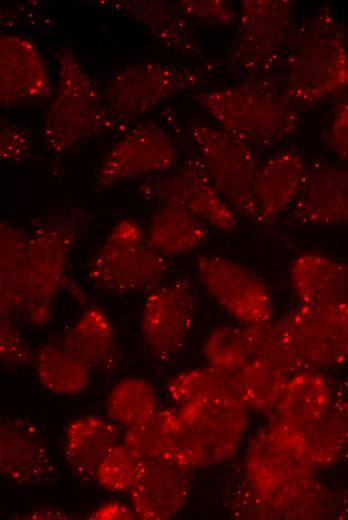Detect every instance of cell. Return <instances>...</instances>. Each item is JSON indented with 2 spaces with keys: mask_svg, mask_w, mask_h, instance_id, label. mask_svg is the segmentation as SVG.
<instances>
[{
  "mask_svg": "<svg viewBox=\"0 0 348 520\" xmlns=\"http://www.w3.org/2000/svg\"><path fill=\"white\" fill-rule=\"evenodd\" d=\"M280 67V83L298 107L339 96L348 88V35L331 5L295 23Z\"/></svg>",
  "mask_w": 348,
  "mask_h": 520,
  "instance_id": "cell-1",
  "label": "cell"
},
{
  "mask_svg": "<svg viewBox=\"0 0 348 520\" xmlns=\"http://www.w3.org/2000/svg\"><path fill=\"white\" fill-rule=\"evenodd\" d=\"M193 99L216 126L254 148L287 141L301 124L298 106L272 77L245 78L235 85L200 91Z\"/></svg>",
  "mask_w": 348,
  "mask_h": 520,
  "instance_id": "cell-2",
  "label": "cell"
},
{
  "mask_svg": "<svg viewBox=\"0 0 348 520\" xmlns=\"http://www.w3.org/2000/svg\"><path fill=\"white\" fill-rule=\"evenodd\" d=\"M77 208H61L34 221L26 244L27 303L21 322L47 325L53 303L68 281L70 255L84 228Z\"/></svg>",
  "mask_w": 348,
  "mask_h": 520,
  "instance_id": "cell-3",
  "label": "cell"
},
{
  "mask_svg": "<svg viewBox=\"0 0 348 520\" xmlns=\"http://www.w3.org/2000/svg\"><path fill=\"white\" fill-rule=\"evenodd\" d=\"M57 61L58 87L45 115L42 137L47 150L62 154L114 126L102 93L74 51L63 47Z\"/></svg>",
  "mask_w": 348,
  "mask_h": 520,
  "instance_id": "cell-4",
  "label": "cell"
},
{
  "mask_svg": "<svg viewBox=\"0 0 348 520\" xmlns=\"http://www.w3.org/2000/svg\"><path fill=\"white\" fill-rule=\"evenodd\" d=\"M168 272L166 257L133 218L114 224L87 266L93 285L113 295L148 292L165 282Z\"/></svg>",
  "mask_w": 348,
  "mask_h": 520,
  "instance_id": "cell-5",
  "label": "cell"
},
{
  "mask_svg": "<svg viewBox=\"0 0 348 520\" xmlns=\"http://www.w3.org/2000/svg\"><path fill=\"white\" fill-rule=\"evenodd\" d=\"M294 20V1H242L237 34L229 50L232 68L245 78L271 77L281 66Z\"/></svg>",
  "mask_w": 348,
  "mask_h": 520,
  "instance_id": "cell-6",
  "label": "cell"
},
{
  "mask_svg": "<svg viewBox=\"0 0 348 520\" xmlns=\"http://www.w3.org/2000/svg\"><path fill=\"white\" fill-rule=\"evenodd\" d=\"M198 68L155 61L133 63L115 71L102 92L114 128L125 125L174 95L201 86Z\"/></svg>",
  "mask_w": 348,
  "mask_h": 520,
  "instance_id": "cell-7",
  "label": "cell"
},
{
  "mask_svg": "<svg viewBox=\"0 0 348 520\" xmlns=\"http://www.w3.org/2000/svg\"><path fill=\"white\" fill-rule=\"evenodd\" d=\"M189 134L212 181L243 217L257 223L255 182L260 160L254 147L216 125L194 121Z\"/></svg>",
  "mask_w": 348,
  "mask_h": 520,
  "instance_id": "cell-8",
  "label": "cell"
},
{
  "mask_svg": "<svg viewBox=\"0 0 348 520\" xmlns=\"http://www.w3.org/2000/svg\"><path fill=\"white\" fill-rule=\"evenodd\" d=\"M244 469L259 501L291 490L316 472L305 455L299 430L273 416L249 440Z\"/></svg>",
  "mask_w": 348,
  "mask_h": 520,
  "instance_id": "cell-9",
  "label": "cell"
},
{
  "mask_svg": "<svg viewBox=\"0 0 348 520\" xmlns=\"http://www.w3.org/2000/svg\"><path fill=\"white\" fill-rule=\"evenodd\" d=\"M139 192L146 201L179 206L221 232L230 233L238 227L239 215L218 190L197 153L175 170L148 177Z\"/></svg>",
  "mask_w": 348,
  "mask_h": 520,
  "instance_id": "cell-10",
  "label": "cell"
},
{
  "mask_svg": "<svg viewBox=\"0 0 348 520\" xmlns=\"http://www.w3.org/2000/svg\"><path fill=\"white\" fill-rule=\"evenodd\" d=\"M195 293L191 282L176 278L148 291L140 331L149 355L169 363L185 348L195 322Z\"/></svg>",
  "mask_w": 348,
  "mask_h": 520,
  "instance_id": "cell-11",
  "label": "cell"
},
{
  "mask_svg": "<svg viewBox=\"0 0 348 520\" xmlns=\"http://www.w3.org/2000/svg\"><path fill=\"white\" fill-rule=\"evenodd\" d=\"M195 271L209 296L240 325L272 320L274 308L268 287L240 263L204 254L195 259Z\"/></svg>",
  "mask_w": 348,
  "mask_h": 520,
  "instance_id": "cell-12",
  "label": "cell"
},
{
  "mask_svg": "<svg viewBox=\"0 0 348 520\" xmlns=\"http://www.w3.org/2000/svg\"><path fill=\"white\" fill-rule=\"evenodd\" d=\"M280 320L308 369H333L348 362V304H298Z\"/></svg>",
  "mask_w": 348,
  "mask_h": 520,
  "instance_id": "cell-13",
  "label": "cell"
},
{
  "mask_svg": "<svg viewBox=\"0 0 348 520\" xmlns=\"http://www.w3.org/2000/svg\"><path fill=\"white\" fill-rule=\"evenodd\" d=\"M178 149L160 126L143 124L126 132L104 156L96 173V186L105 189L143 176L172 171Z\"/></svg>",
  "mask_w": 348,
  "mask_h": 520,
  "instance_id": "cell-14",
  "label": "cell"
},
{
  "mask_svg": "<svg viewBox=\"0 0 348 520\" xmlns=\"http://www.w3.org/2000/svg\"><path fill=\"white\" fill-rule=\"evenodd\" d=\"M177 407L201 446L207 467L236 455L249 421V409L239 398L215 397Z\"/></svg>",
  "mask_w": 348,
  "mask_h": 520,
  "instance_id": "cell-15",
  "label": "cell"
},
{
  "mask_svg": "<svg viewBox=\"0 0 348 520\" xmlns=\"http://www.w3.org/2000/svg\"><path fill=\"white\" fill-rule=\"evenodd\" d=\"M290 216L306 226H348V161L316 159L308 163Z\"/></svg>",
  "mask_w": 348,
  "mask_h": 520,
  "instance_id": "cell-16",
  "label": "cell"
},
{
  "mask_svg": "<svg viewBox=\"0 0 348 520\" xmlns=\"http://www.w3.org/2000/svg\"><path fill=\"white\" fill-rule=\"evenodd\" d=\"M122 441L144 459L192 470L207 467L205 454L177 406L159 408L145 421L125 429Z\"/></svg>",
  "mask_w": 348,
  "mask_h": 520,
  "instance_id": "cell-17",
  "label": "cell"
},
{
  "mask_svg": "<svg viewBox=\"0 0 348 520\" xmlns=\"http://www.w3.org/2000/svg\"><path fill=\"white\" fill-rule=\"evenodd\" d=\"M51 81L38 47L15 34L0 37V103L15 107L51 95Z\"/></svg>",
  "mask_w": 348,
  "mask_h": 520,
  "instance_id": "cell-18",
  "label": "cell"
},
{
  "mask_svg": "<svg viewBox=\"0 0 348 520\" xmlns=\"http://www.w3.org/2000/svg\"><path fill=\"white\" fill-rule=\"evenodd\" d=\"M0 472L9 481L24 486L45 484L57 476L42 434L35 424L20 417L0 423Z\"/></svg>",
  "mask_w": 348,
  "mask_h": 520,
  "instance_id": "cell-19",
  "label": "cell"
},
{
  "mask_svg": "<svg viewBox=\"0 0 348 520\" xmlns=\"http://www.w3.org/2000/svg\"><path fill=\"white\" fill-rule=\"evenodd\" d=\"M192 469L157 459H145L129 491L137 518L166 520L176 516L189 497Z\"/></svg>",
  "mask_w": 348,
  "mask_h": 520,
  "instance_id": "cell-20",
  "label": "cell"
},
{
  "mask_svg": "<svg viewBox=\"0 0 348 520\" xmlns=\"http://www.w3.org/2000/svg\"><path fill=\"white\" fill-rule=\"evenodd\" d=\"M308 163L295 149H282L259 167L255 182L257 223L269 225L290 210L302 189Z\"/></svg>",
  "mask_w": 348,
  "mask_h": 520,
  "instance_id": "cell-21",
  "label": "cell"
},
{
  "mask_svg": "<svg viewBox=\"0 0 348 520\" xmlns=\"http://www.w3.org/2000/svg\"><path fill=\"white\" fill-rule=\"evenodd\" d=\"M289 278L299 304H348V264L335 257L301 253L290 265Z\"/></svg>",
  "mask_w": 348,
  "mask_h": 520,
  "instance_id": "cell-22",
  "label": "cell"
},
{
  "mask_svg": "<svg viewBox=\"0 0 348 520\" xmlns=\"http://www.w3.org/2000/svg\"><path fill=\"white\" fill-rule=\"evenodd\" d=\"M120 427L109 418L85 415L72 419L63 437V456L70 471L83 482H95L106 454L122 441Z\"/></svg>",
  "mask_w": 348,
  "mask_h": 520,
  "instance_id": "cell-23",
  "label": "cell"
},
{
  "mask_svg": "<svg viewBox=\"0 0 348 520\" xmlns=\"http://www.w3.org/2000/svg\"><path fill=\"white\" fill-rule=\"evenodd\" d=\"M92 371L111 373L120 364L115 330L108 315L88 305L57 340Z\"/></svg>",
  "mask_w": 348,
  "mask_h": 520,
  "instance_id": "cell-24",
  "label": "cell"
},
{
  "mask_svg": "<svg viewBox=\"0 0 348 520\" xmlns=\"http://www.w3.org/2000/svg\"><path fill=\"white\" fill-rule=\"evenodd\" d=\"M124 13L143 26L165 48L187 56L201 54L187 17L175 2L156 0H108L100 2Z\"/></svg>",
  "mask_w": 348,
  "mask_h": 520,
  "instance_id": "cell-25",
  "label": "cell"
},
{
  "mask_svg": "<svg viewBox=\"0 0 348 520\" xmlns=\"http://www.w3.org/2000/svg\"><path fill=\"white\" fill-rule=\"evenodd\" d=\"M333 400L330 381L320 370L299 371L290 376L272 416L302 430L320 418Z\"/></svg>",
  "mask_w": 348,
  "mask_h": 520,
  "instance_id": "cell-26",
  "label": "cell"
},
{
  "mask_svg": "<svg viewBox=\"0 0 348 520\" xmlns=\"http://www.w3.org/2000/svg\"><path fill=\"white\" fill-rule=\"evenodd\" d=\"M27 236L8 221L0 223V314L21 322L27 303Z\"/></svg>",
  "mask_w": 348,
  "mask_h": 520,
  "instance_id": "cell-27",
  "label": "cell"
},
{
  "mask_svg": "<svg viewBox=\"0 0 348 520\" xmlns=\"http://www.w3.org/2000/svg\"><path fill=\"white\" fill-rule=\"evenodd\" d=\"M145 230L150 243L165 257L192 253L208 236L206 223L171 204L158 205Z\"/></svg>",
  "mask_w": 348,
  "mask_h": 520,
  "instance_id": "cell-28",
  "label": "cell"
},
{
  "mask_svg": "<svg viewBox=\"0 0 348 520\" xmlns=\"http://www.w3.org/2000/svg\"><path fill=\"white\" fill-rule=\"evenodd\" d=\"M32 367L41 386L56 395H78L91 381L92 370L57 340L35 350Z\"/></svg>",
  "mask_w": 348,
  "mask_h": 520,
  "instance_id": "cell-29",
  "label": "cell"
},
{
  "mask_svg": "<svg viewBox=\"0 0 348 520\" xmlns=\"http://www.w3.org/2000/svg\"><path fill=\"white\" fill-rule=\"evenodd\" d=\"M299 432L305 455L316 470L333 465L348 448V400L334 397L325 413Z\"/></svg>",
  "mask_w": 348,
  "mask_h": 520,
  "instance_id": "cell-30",
  "label": "cell"
},
{
  "mask_svg": "<svg viewBox=\"0 0 348 520\" xmlns=\"http://www.w3.org/2000/svg\"><path fill=\"white\" fill-rule=\"evenodd\" d=\"M276 365L252 358L233 375L240 400L249 411L272 414L290 378Z\"/></svg>",
  "mask_w": 348,
  "mask_h": 520,
  "instance_id": "cell-31",
  "label": "cell"
},
{
  "mask_svg": "<svg viewBox=\"0 0 348 520\" xmlns=\"http://www.w3.org/2000/svg\"><path fill=\"white\" fill-rule=\"evenodd\" d=\"M158 409L159 400L155 388L141 377L121 379L107 394V417L125 429L145 421Z\"/></svg>",
  "mask_w": 348,
  "mask_h": 520,
  "instance_id": "cell-32",
  "label": "cell"
},
{
  "mask_svg": "<svg viewBox=\"0 0 348 520\" xmlns=\"http://www.w3.org/2000/svg\"><path fill=\"white\" fill-rule=\"evenodd\" d=\"M166 392L176 406L222 396L239 398L233 375L208 365L171 376L166 383Z\"/></svg>",
  "mask_w": 348,
  "mask_h": 520,
  "instance_id": "cell-33",
  "label": "cell"
},
{
  "mask_svg": "<svg viewBox=\"0 0 348 520\" xmlns=\"http://www.w3.org/2000/svg\"><path fill=\"white\" fill-rule=\"evenodd\" d=\"M251 359L278 366L290 375L308 368L298 356L281 320L244 326Z\"/></svg>",
  "mask_w": 348,
  "mask_h": 520,
  "instance_id": "cell-34",
  "label": "cell"
},
{
  "mask_svg": "<svg viewBox=\"0 0 348 520\" xmlns=\"http://www.w3.org/2000/svg\"><path fill=\"white\" fill-rule=\"evenodd\" d=\"M203 354L208 366L229 375L238 373L251 359L244 326L213 328L204 340Z\"/></svg>",
  "mask_w": 348,
  "mask_h": 520,
  "instance_id": "cell-35",
  "label": "cell"
},
{
  "mask_svg": "<svg viewBox=\"0 0 348 520\" xmlns=\"http://www.w3.org/2000/svg\"><path fill=\"white\" fill-rule=\"evenodd\" d=\"M144 460L121 441L100 462L95 482L112 493H129L139 477Z\"/></svg>",
  "mask_w": 348,
  "mask_h": 520,
  "instance_id": "cell-36",
  "label": "cell"
},
{
  "mask_svg": "<svg viewBox=\"0 0 348 520\" xmlns=\"http://www.w3.org/2000/svg\"><path fill=\"white\" fill-rule=\"evenodd\" d=\"M18 323L0 317V359L2 365L12 371L32 365L35 353Z\"/></svg>",
  "mask_w": 348,
  "mask_h": 520,
  "instance_id": "cell-37",
  "label": "cell"
},
{
  "mask_svg": "<svg viewBox=\"0 0 348 520\" xmlns=\"http://www.w3.org/2000/svg\"><path fill=\"white\" fill-rule=\"evenodd\" d=\"M186 16L221 26L237 24L238 12L224 0H182L175 2Z\"/></svg>",
  "mask_w": 348,
  "mask_h": 520,
  "instance_id": "cell-38",
  "label": "cell"
},
{
  "mask_svg": "<svg viewBox=\"0 0 348 520\" xmlns=\"http://www.w3.org/2000/svg\"><path fill=\"white\" fill-rule=\"evenodd\" d=\"M326 143L337 159L348 161V95L339 97L333 106Z\"/></svg>",
  "mask_w": 348,
  "mask_h": 520,
  "instance_id": "cell-39",
  "label": "cell"
},
{
  "mask_svg": "<svg viewBox=\"0 0 348 520\" xmlns=\"http://www.w3.org/2000/svg\"><path fill=\"white\" fill-rule=\"evenodd\" d=\"M31 150L30 134L21 126L2 122L0 129V158L6 162L24 160Z\"/></svg>",
  "mask_w": 348,
  "mask_h": 520,
  "instance_id": "cell-40",
  "label": "cell"
},
{
  "mask_svg": "<svg viewBox=\"0 0 348 520\" xmlns=\"http://www.w3.org/2000/svg\"><path fill=\"white\" fill-rule=\"evenodd\" d=\"M90 519H134L136 514L132 507H128L126 504L110 500L100 504L95 508L89 515Z\"/></svg>",
  "mask_w": 348,
  "mask_h": 520,
  "instance_id": "cell-41",
  "label": "cell"
},
{
  "mask_svg": "<svg viewBox=\"0 0 348 520\" xmlns=\"http://www.w3.org/2000/svg\"><path fill=\"white\" fill-rule=\"evenodd\" d=\"M23 519H69V514L57 510V509H39L36 511L29 512L23 517Z\"/></svg>",
  "mask_w": 348,
  "mask_h": 520,
  "instance_id": "cell-42",
  "label": "cell"
},
{
  "mask_svg": "<svg viewBox=\"0 0 348 520\" xmlns=\"http://www.w3.org/2000/svg\"><path fill=\"white\" fill-rule=\"evenodd\" d=\"M65 288H67L69 294L79 303L86 304V294L82 290V288L76 284L71 282L69 279L65 285Z\"/></svg>",
  "mask_w": 348,
  "mask_h": 520,
  "instance_id": "cell-43",
  "label": "cell"
}]
</instances>
